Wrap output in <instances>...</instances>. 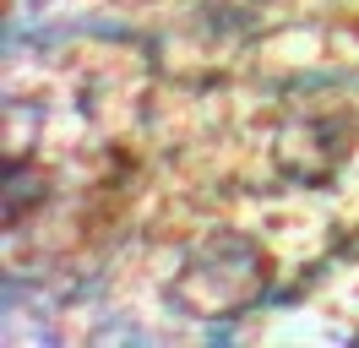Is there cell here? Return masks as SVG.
Returning a JSON list of instances; mask_svg holds the SVG:
<instances>
[{
    "mask_svg": "<svg viewBox=\"0 0 359 348\" xmlns=\"http://www.w3.org/2000/svg\"><path fill=\"white\" fill-rule=\"evenodd\" d=\"M272 283V261L256 239L234 234H207L202 245H191L185 261H180V278H175V304L191 310V316H240L267 294Z\"/></svg>",
    "mask_w": 359,
    "mask_h": 348,
    "instance_id": "obj_1",
    "label": "cell"
},
{
    "mask_svg": "<svg viewBox=\"0 0 359 348\" xmlns=\"http://www.w3.org/2000/svg\"><path fill=\"white\" fill-rule=\"evenodd\" d=\"M354 109L343 104H321V109H305V114H294L289 126L278 130V169L289 174V180H332L343 163H348V152H354Z\"/></svg>",
    "mask_w": 359,
    "mask_h": 348,
    "instance_id": "obj_2",
    "label": "cell"
},
{
    "mask_svg": "<svg viewBox=\"0 0 359 348\" xmlns=\"http://www.w3.org/2000/svg\"><path fill=\"white\" fill-rule=\"evenodd\" d=\"M27 201H44V174L27 169L22 158H11L6 163V223L11 229L27 218Z\"/></svg>",
    "mask_w": 359,
    "mask_h": 348,
    "instance_id": "obj_3",
    "label": "cell"
}]
</instances>
